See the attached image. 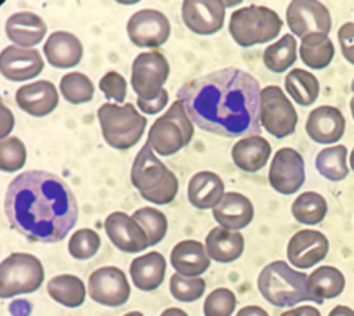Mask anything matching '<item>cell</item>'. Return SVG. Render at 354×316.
<instances>
[{"label": "cell", "instance_id": "d6986e66", "mask_svg": "<svg viewBox=\"0 0 354 316\" xmlns=\"http://www.w3.org/2000/svg\"><path fill=\"white\" fill-rule=\"evenodd\" d=\"M346 128V120L340 110L332 106H322L310 113L306 130L310 138L318 144L339 142Z\"/></svg>", "mask_w": 354, "mask_h": 316}, {"label": "cell", "instance_id": "7c38bea8", "mask_svg": "<svg viewBox=\"0 0 354 316\" xmlns=\"http://www.w3.org/2000/svg\"><path fill=\"white\" fill-rule=\"evenodd\" d=\"M286 19L289 29L301 39L314 32L328 35L332 30L330 10L319 1H291L287 8Z\"/></svg>", "mask_w": 354, "mask_h": 316}, {"label": "cell", "instance_id": "836d02e7", "mask_svg": "<svg viewBox=\"0 0 354 316\" xmlns=\"http://www.w3.org/2000/svg\"><path fill=\"white\" fill-rule=\"evenodd\" d=\"M328 203L319 193L307 191L297 197L292 204V215L306 226H316L326 218Z\"/></svg>", "mask_w": 354, "mask_h": 316}, {"label": "cell", "instance_id": "f907efd6", "mask_svg": "<svg viewBox=\"0 0 354 316\" xmlns=\"http://www.w3.org/2000/svg\"><path fill=\"white\" fill-rule=\"evenodd\" d=\"M351 168H353V172H354V148H353V152H351Z\"/></svg>", "mask_w": 354, "mask_h": 316}, {"label": "cell", "instance_id": "b9f144b4", "mask_svg": "<svg viewBox=\"0 0 354 316\" xmlns=\"http://www.w3.org/2000/svg\"><path fill=\"white\" fill-rule=\"evenodd\" d=\"M99 88L108 101L113 99L116 103H122L126 99L128 84L122 75L109 72L100 81Z\"/></svg>", "mask_w": 354, "mask_h": 316}, {"label": "cell", "instance_id": "f1b7e54d", "mask_svg": "<svg viewBox=\"0 0 354 316\" xmlns=\"http://www.w3.org/2000/svg\"><path fill=\"white\" fill-rule=\"evenodd\" d=\"M346 280L340 270L332 266H322L308 277V286L316 304L337 298L344 292Z\"/></svg>", "mask_w": 354, "mask_h": 316}, {"label": "cell", "instance_id": "2e32d148", "mask_svg": "<svg viewBox=\"0 0 354 316\" xmlns=\"http://www.w3.org/2000/svg\"><path fill=\"white\" fill-rule=\"evenodd\" d=\"M330 250L328 238L319 230H303L289 241L287 257L299 269H310L324 261Z\"/></svg>", "mask_w": 354, "mask_h": 316}, {"label": "cell", "instance_id": "f5cc1de1", "mask_svg": "<svg viewBox=\"0 0 354 316\" xmlns=\"http://www.w3.org/2000/svg\"><path fill=\"white\" fill-rule=\"evenodd\" d=\"M351 90L354 92V80L353 81V84H351Z\"/></svg>", "mask_w": 354, "mask_h": 316}, {"label": "cell", "instance_id": "ffe728a7", "mask_svg": "<svg viewBox=\"0 0 354 316\" xmlns=\"http://www.w3.org/2000/svg\"><path fill=\"white\" fill-rule=\"evenodd\" d=\"M15 97L17 105L22 111L37 118L49 115L59 103L55 85L46 80L23 85L17 90Z\"/></svg>", "mask_w": 354, "mask_h": 316}, {"label": "cell", "instance_id": "bcb514c9", "mask_svg": "<svg viewBox=\"0 0 354 316\" xmlns=\"http://www.w3.org/2000/svg\"><path fill=\"white\" fill-rule=\"evenodd\" d=\"M236 316H270L264 309L259 306H247L241 308Z\"/></svg>", "mask_w": 354, "mask_h": 316}, {"label": "cell", "instance_id": "6da1fadb", "mask_svg": "<svg viewBox=\"0 0 354 316\" xmlns=\"http://www.w3.org/2000/svg\"><path fill=\"white\" fill-rule=\"evenodd\" d=\"M176 97L192 121L205 132L226 138L261 132L260 85L249 72L216 70L187 81Z\"/></svg>", "mask_w": 354, "mask_h": 316}, {"label": "cell", "instance_id": "74e56055", "mask_svg": "<svg viewBox=\"0 0 354 316\" xmlns=\"http://www.w3.org/2000/svg\"><path fill=\"white\" fill-rule=\"evenodd\" d=\"M101 246L99 234L91 228H81L71 237L68 241V251L74 259H88L97 255Z\"/></svg>", "mask_w": 354, "mask_h": 316}, {"label": "cell", "instance_id": "3957f363", "mask_svg": "<svg viewBox=\"0 0 354 316\" xmlns=\"http://www.w3.org/2000/svg\"><path fill=\"white\" fill-rule=\"evenodd\" d=\"M170 74V66L163 54L158 51L139 54L133 62L131 84L137 95V105L143 113H160L169 101L163 88Z\"/></svg>", "mask_w": 354, "mask_h": 316}, {"label": "cell", "instance_id": "ac0fdd59", "mask_svg": "<svg viewBox=\"0 0 354 316\" xmlns=\"http://www.w3.org/2000/svg\"><path fill=\"white\" fill-rule=\"evenodd\" d=\"M43 58L37 49H21L8 46L2 50L0 68L4 78L14 82L31 80L43 72Z\"/></svg>", "mask_w": 354, "mask_h": 316}, {"label": "cell", "instance_id": "8992f818", "mask_svg": "<svg viewBox=\"0 0 354 316\" xmlns=\"http://www.w3.org/2000/svg\"><path fill=\"white\" fill-rule=\"evenodd\" d=\"M97 118L104 140L118 150H128L137 145L147 128V118L130 103L124 107L104 103L97 110Z\"/></svg>", "mask_w": 354, "mask_h": 316}, {"label": "cell", "instance_id": "ee69618b", "mask_svg": "<svg viewBox=\"0 0 354 316\" xmlns=\"http://www.w3.org/2000/svg\"><path fill=\"white\" fill-rule=\"evenodd\" d=\"M8 310L12 316H29L32 310V306L28 301L20 299V300L12 301L8 307Z\"/></svg>", "mask_w": 354, "mask_h": 316}, {"label": "cell", "instance_id": "5b68a950", "mask_svg": "<svg viewBox=\"0 0 354 316\" xmlns=\"http://www.w3.org/2000/svg\"><path fill=\"white\" fill-rule=\"evenodd\" d=\"M258 288L263 298L279 308L292 307L305 301L314 302L308 286V275L295 271L284 261L263 268L258 277Z\"/></svg>", "mask_w": 354, "mask_h": 316}, {"label": "cell", "instance_id": "83f0119b", "mask_svg": "<svg viewBox=\"0 0 354 316\" xmlns=\"http://www.w3.org/2000/svg\"><path fill=\"white\" fill-rule=\"evenodd\" d=\"M232 159L235 166L248 172H255L266 166L272 146L262 137L250 136L241 139L232 148Z\"/></svg>", "mask_w": 354, "mask_h": 316}, {"label": "cell", "instance_id": "d590c367", "mask_svg": "<svg viewBox=\"0 0 354 316\" xmlns=\"http://www.w3.org/2000/svg\"><path fill=\"white\" fill-rule=\"evenodd\" d=\"M60 92L73 105L89 103L95 95V86L91 79L82 72H70L60 81Z\"/></svg>", "mask_w": 354, "mask_h": 316}, {"label": "cell", "instance_id": "e0dca14e", "mask_svg": "<svg viewBox=\"0 0 354 316\" xmlns=\"http://www.w3.org/2000/svg\"><path fill=\"white\" fill-rule=\"evenodd\" d=\"M105 230L114 246L124 253H140L149 247L147 233L124 212L110 214L105 220Z\"/></svg>", "mask_w": 354, "mask_h": 316}, {"label": "cell", "instance_id": "1f68e13d", "mask_svg": "<svg viewBox=\"0 0 354 316\" xmlns=\"http://www.w3.org/2000/svg\"><path fill=\"white\" fill-rule=\"evenodd\" d=\"M286 91L295 103L309 107L319 97L320 85L313 74L301 68H295L285 78Z\"/></svg>", "mask_w": 354, "mask_h": 316}, {"label": "cell", "instance_id": "603a6c76", "mask_svg": "<svg viewBox=\"0 0 354 316\" xmlns=\"http://www.w3.org/2000/svg\"><path fill=\"white\" fill-rule=\"evenodd\" d=\"M47 30L45 21L31 12H16L8 19L6 24L8 39L24 48L33 47L41 43Z\"/></svg>", "mask_w": 354, "mask_h": 316}, {"label": "cell", "instance_id": "5bb4252c", "mask_svg": "<svg viewBox=\"0 0 354 316\" xmlns=\"http://www.w3.org/2000/svg\"><path fill=\"white\" fill-rule=\"evenodd\" d=\"M89 296L104 306L118 307L130 298L126 274L116 267H103L93 272L88 280Z\"/></svg>", "mask_w": 354, "mask_h": 316}, {"label": "cell", "instance_id": "52a82bcc", "mask_svg": "<svg viewBox=\"0 0 354 316\" xmlns=\"http://www.w3.org/2000/svg\"><path fill=\"white\" fill-rule=\"evenodd\" d=\"M282 27V19L274 10L253 4L232 12L229 32L237 45L250 48L276 39Z\"/></svg>", "mask_w": 354, "mask_h": 316}, {"label": "cell", "instance_id": "816d5d0a", "mask_svg": "<svg viewBox=\"0 0 354 316\" xmlns=\"http://www.w3.org/2000/svg\"><path fill=\"white\" fill-rule=\"evenodd\" d=\"M351 114H353V117L354 119V97H353V99H351Z\"/></svg>", "mask_w": 354, "mask_h": 316}, {"label": "cell", "instance_id": "f35d334b", "mask_svg": "<svg viewBox=\"0 0 354 316\" xmlns=\"http://www.w3.org/2000/svg\"><path fill=\"white\" fill-rule=\"evenodd\" d=\"M26 148L16 137L3 140L0 145V168L3 172H14L21 170L26 162Z\"/></svg>", "mask_w": 354, "mask_h": 316}, {"label": "cell", "instance_id": "f6af8a7d", "mask_svg": "<svg viewBox=\"0 0 354 316\" xmlns=\"http://www.w3.org/2000/svg\"><path fill=\"white\" fill-rule=\"evenodd\" d=\"M280 316H322V313L315 307L301 306L286 311Z\"/></svg>", "mask_w": 354, "mask_h": 316}, {"label": "cell", "instance_id": "9c48e42d", "mask_svg": "<svg viewBox=\"0 0 354 316\" xmlns=\"http://www.w3.org/2000/svg\"><path fill=\"white\" fill-rule=\"evenodd\" d=\"M45 272L41 261L29 253H12L0 268V297L10 299L41 288Z\"/></svg>", "mask_w": 354, "mask_h": 316}, {"label": "cell", "instance_id": "d4e9b609", "mask_svg": "<svg viewBox=\"0 0 354 316\" xmlns=\"http://www.w3.org/2000/svg\"><path fill=\"white\" fill-rule=\"evenodd\" d=\"M225 185L218 175L208 170L192 177L187 187L189 203L200 210L216 208L224 197Z\"/></svg>", "mask_w": 354, "mask_h": 316}, {"label": "cell", "instance_id": "277c9868", "mask_svg": "<svg viewBox=\"0 0 354 316\" xmlns=\"http://www.w3.org/2000/svg\"><path fill=\"white\" fill-rule=\"evenodd\" d=\"M131 181L143 199L156 205L171 203L178 192L176 174L156 157L149 142L135 157Z\"/></svg>", "mask_w": 354, "mask_h": 316}, {"label": "cell", "instance_id": "4fadbf2b", "mask_svg": "<svg viewBox=\"0 0 354 316\" xmlns=\"http://www.w3.org/2000/svg\"><path fill=\"white\" fill-rule=\"evenodd\" d=\"M268 180L274 190L282 195L297 192L306 181L305 160L293 148H282L270 164Z\"/></svg>", "mask_w": 354, "mask_h": 316}, {"label": "cell", "instance_id": "484cf974", "mask_svg": "<svg viewBox=\"0 0 354 316\" xmlns=\"http://www.w3.org/2000/svg\"><path fill=\"white\" fill-rule=\"evenodd\" d=\"M205 244L207 255L218 263H232L239 259L245 250L243 235L222 226H216L208 233Z\"/></svg>", "mask_w": 354, "mask_h": 316}, {"label": "cell", "instance_id": "4dcf8cb0", "mask_svg": "<svg viewBox=\"0 0 354 316\" xmlns=\"http://www.w3.org/2000/svg\"><path fill=\"white\" fill-rule=\"evenodd\" d=\"M48 294L59 304L76 308L84 303L86 290L80 278L74 275H59L52 278L47 286Z\"/></svg>", "mask_w": 354, "mask_h": 316}, {"label": "cell", "instance_id": "60d3db41", "mask_svg": "<svg viewBox=\"0 0 354 316\" xmlns=\"http://www.w3.org/2000/svg\"><path fill=\"white\" fill-rule=\"evenodd\" d=\"M236 308V297L228 288H216L204 302L205 316H231Z\"/></svg>", "mask_w": 354, "mask_h": 316}, {"label": "cell", "instance_id": "7a4b0ae2", "mask_svg": "<svg viewBox=\"0 0 354 316\" xmlns=\"http://www.w3.org/2000/svg\"><path fill=\"white\" fill-rule=\"evenodd\" d=\"M4 213L10 228L28 240L56 243L76 226L79 207L72 189L57 175L30 170L8 185Z\"/></svg>", "mask_w": 354, "mask_h": 316}, {"label": "cell", "instance_id": "681fc988", "mask_svg": "<svg viewBox=\"0 0 354 316\" xmlns=\"http://www.w3.org/2000/svg\"><path fill=\"white\" fill-rule=\"evenodd\" d=\"M124 316H145L142 313H138V311H134V313H127L126 315Z\"/></svg>", "mask_w": 354, "mask_h": 316}, {"label": "cell", "instance_id": "cb8c5ba5", "mask_svg": "<svg viewBox=\"0 0 354 316\" xmlns=\"http://www.w3.org/2000/svg\"><path fill=\"white\" fill-rule=\"evenodd\" d=\"M170 263L183 277H197L207 271L210 257L201 242L185 240L174 247L170 255Z\"/></svg>", "mask_w": 354, "mask_h": 316}, {"label": "cell", "instance_id": "8fae6325", "mask_svg": "<svg viewBox=\"0 0 354 316\" xmlns=\"http://www.w3.org/2000/svg\"><path fill=\"white\" fill-rule=\"evenodd\" d=\"M127 30L131 41L137 47L158 48L169 39L171 25L160 10H141L131 17Z\"/></svg>", "mask_w": 354, "mask_h": 316}, {"label": "cell", "instance_id": "8d00e7d4", "mask_svg": "<svg viewBox=\"0 0 354 316\" xmlns=\"http://www.w3.org/2000/svg\"><path fill=\"white\" fill-rule=\"evenodd\" d=\"M147 233L149 246L159 244L167 234L168 220L165 214L155 208L137 210L132 216Z\"/></svg>", "mask_w": 354, "mask_h": 316}, {"label": "cell", "instance_id": "9a60e30c", "mask_svg": "<svg viewBox=\"0 0 354 316\" xmlns=\"http://www.w3.org/2000/svg\"><path fill=\"white\" fill-rule=\"evenodd\" d=\"M227 6L220 0H187L181 8L183 22L196 34H214L224 25Z\"/></svg>", "mask_w": 354, "mask_h": 316}, {"label": "cell", "instance_id": "4316f807", "mask_svg": "<svg viewBox=\"0 0 354 316\" xmlns=\"http://www.w3.org/2000/svg\"><path fill=\"white\" fill-rule=\"evenodd\" d=\"M166 267L165 257L157 251L137 257L130 267L135 286L143 292L157 290L165 279Z\"/></svg>", "mask_w": 354, "mask_h": 316}, {"label": "cell", "instance_id": "d6a6232c", "mask_svg": "<svg viewBox=\"0 0 354 316\" xmlns=\"http://www.w3.org/2000/svg\"><path fill=\"white\" fill-rule=\"evenodd\" d=\"M297 49L295 37L287 33L277 43L266 48L263 54L264 64L276 74L286 72L297 61Z\"/></svg>", "mask_w": 354, "mask_h": 316}, {"label": "cell", "instance_id": "7402d4cb", "mask_svg": "<svg viewBox=\"0 0 354 316\" xmlns=\"http://www.w3.org/2000/svg\"><path fill=\"white\" fill-rule=\"evenodd\" d=\"M212 214L222 228L229 230H241L253 220V204L241 193L227 192L221 203L214 208Z\"/></svg>", "mask_w": 354, "mask_h": 316}, {"label": "cell", "instance_id": "c3c4849f", "mask_svg": "<svg viewBox=\"0 0 354 316\" xmlns=\"http://www.w3.org/2000/svg\"><path fill=\"white\" fill-rule=\"evenodd\" d=\"M161 316H189L185 311L179 308H168L162 313Z\"/></svg>", "mask_w": 354, "mask_h": 316}, {"label": "cell", "instance_id": "30bf717a", "mask_svg": "<svg viewBox=\"0 0 354 316\" xmlns=\"http://www.w3.org/2000/svg\"><path fill=\"white\" fill-rule=\"evenodd\" d=\"M260 120L266 132L278 139L295 132L299 116L288 97L279 86H266L260 91Z\"/></svg>", "mask_w": 354, "mask_h": 316}, {"label": "cell", "instance_id": "ab89813d", "mask_svg": "<svg viewBox=\"0 0 354 316\" xmlns=\"http://www.w3.org/2000/svg\"><path fill=\"white\" fill-rule=\"evenodd\" d=\"M206 284L202 278L183 277L176 273L170 278V292L174 298L180 302H194L203 296Z\"/></svg>", "mask_w": 354, "mask_h": 316}, {"label": "cell", "instance_id": "7dc6e473", "mask_svg": "<svg viewBox=\"0 0 354 316\" xmlns=\"http://www.w3.org/2000/svg\"><path fill=\"white\" fill-rule=\"evenodd\" d=\"M328 316H354V310L349 307L338 305L330 311Z\"/></svg>", "mask_w": 354, "mask_h": 316}, {"label": "cell", "instance_id": "f546056e", "mask_svg": "<svg viewBox=\"0 0 354 316\" xmlns=\"http://www.w3.org/2000/svg\"><path fill=\"white\" fill-rule=\"evenodd\" d=\"M299 52L306 66L313 70H324L334 58L335 47L328 34L314 32L301 39Z\"/></svg>", "mask_w": 354, "mask_h": 316}, {"label": "cell", "instance_id": "7bdbcfd3", "mask_svg": "<svg viewBox=\"0 0 354 316\" xmlns=\"http://www.w3.org/2000/svg\"><path fill=\"white\" fill-rule=\"evenodd\" d=\"M338 39L345 59L354 66V23H345L341 26L338 31Z\"/></svg>", "mask_w": 354, "mask_h": 316}, {"label": "cell", "instance_id": "ba28073f", "mask_svg": "<svg viewBox=\"0 0 354 316\" xmlns=\"http://www.w3.org/2000/svg\"><path fill=\"white\" fill-rule=\"evenodd\" d=\"M193 124L180 101H174L161 117L158 118L149 132L147 142L161 157L176 155L187 146L193 139Z\"/></svg>", "mask_w": 354, "mask_h": 316}, {"label": "cell", "instance_id": "44dd1931", "mask_svg": "<svg viewBox=\"0 0 354 316\" xmlns=\"http://www.w3.org/2000/svg\"><path fill=\"white\" fill-rule=\"evenodd\" d=\"M44 53L52 66L60 70L72 68L80 63L83 46L80 39L66 31H55L50 34L44 46Z\"/></svg>", "mask_w": 354, "mask_h": 316}, {"label": "cell", "instance_id": "e575fe53", "mask_svg": "<svg viewBox=\"0 0 354 316\" xmlns=\"http://www.w3.org/2000/svg\"><path fill=\"white\" fill-rule=\"evenodd\" d=\"M347 153L348 151L343 145L324 149L316 157V168L328 180L334 182L344 180L349 174Z\"/></svg>", "mask_w": 354, "mask_h": 316}]
</instances>
